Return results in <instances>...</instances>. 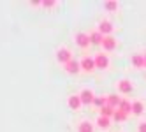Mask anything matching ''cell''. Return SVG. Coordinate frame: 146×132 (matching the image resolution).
<instances>
[{
    "label": "cell",
    "instance_id": "cell-1",
    "mask_svg": "<svg viewBox=\"0 0 146 132\" xmlns=\"http://www.w3.org/2000/svg\"><path fill=\"white\" fill-rule=\"evenodd\" d=\"M56 60H58V64H69L70 60H72V53H70V49L69 48H60L58 51H56Z\"/></svg>",
    "mask_w": 146,
    "mask_h": 132
},
{
    "label": "cell",
    "instance_id": "cell-2",
    "mask_svg": "<svg viewBox=\"0 0 146 132\" xmlns=\"http://www.w3.org/2000/svg\"><path fill=\"white\" fill-rule=\"evenodd\" d=\"M79 99H81V104H93V100H95V94H93V90L90 88H83L81 94H79Z\"/></svg>",
    "mask_w": 146,
    "mask_h": 132
},
{
    "label": "cell",
    "instance_id": "cell-3",
    "mask_svg": "<svg viewBox=\"0 0 146 132\" xmlns=\"http://www.w3.org/2000/svg\"><path fill=\"white\" fill-rule=\"evenodd\" d=\"M95 69H100V70H104V69H108L109 67V58H108V55H102V53H99V55H95Z\"/></svg>",
    "mask_w": 146,
    "mask_h": 132
},
{
    "label": "cell",
    "instance_id": "cell-4",
    "mask_svg": "<svg viewBox=\"0 0 146 132\" xmlns=\"http://www.w3.org/2000/svg\"><path fill=\"white\" fill-rule=\"evenodd\" d=\"M113 23L111 21H108V19H102V21L99 23V32L104 35V37H108V35H111L113 34Z\"/></svg>",
    "mask_w": 146,
    "mask_h": 132
},
{
    "label": "cell",
    "instance_id": "cell-5",
    "mask_svg": "<svg viewBox=\"0 0 146 132\" xmlns=\"http://www.w3.org/2000/svg\"><path fill=\"white\" fill-rule=\"evenodd\" d=\"M79 65H81V70H85V72H92V70L95 69V60L90 58V56H85L79 62Z\"/></svg>",
    "mask_w": 146,
    "mask_h": 132
},
{
    "label": "cell",
    "instance_id": "cell-6",
    "mask_svg": "<svg viewBox=\"0 0 146 132\" xmlns=\"http://www.w3.org/2000/svg\"><path fill=\"white\" fill-rule=\"evenodd\" d=\"M76 44H78L79 48H88V46L92 44V42H90V35L85 34V32L76 34Z\"/></svg>",
    "mask_w": 146,
    "mask_h": 132
},
{
    "label": "cell",
    "instance_id": "cell-7",
    "mask_svg": "<svg viewBox=\"0 0 146 132\" xmlns=\"http://www.w3.org/2000/svg\"><path fill=\"white\" fill-rule=\"evenodd\" d=\"M102 48L106 49V51H113V49H116V39H114L113 35L104 37V40H102Z\"/></svg>",
    "mask_w": 146,
    "mask_h": 132
},
{
    "label": "cell",
    "instance_id": "cell-8",
    "mask_svg": "<svg viewBox=\"0 0 146 132\" xmlns=\"http://www.w3.org/2000/svg\"><path fill=\"white\" fill-rule=\"evenodd\" d=\"M118 90H120L121 94H130L132 90H134L132 81H129V79H121V81H118Z\"/></svg>",
    "mask_w": 146,
    "mask_h": 132
},
{
    "label": "cell",
    "instance_id": "cell-9",
    "mask_svg": "<svg viewBox=\"0 0 146 132\" xmlns=\"http://www.w3.org/2000/svg\"><path fill=\"white\" fill-rule=\"evenodd\" d=\"M64 67H65V70H67L69 74H78L79 70H81V65H79V62H76L74 58H72L69 64H65Z\"/></svg>",
    "mask_w": 146,
    "mask_h": 132
},
{
    "label": "cell",
    "instance_id": "cell-10",
    "mask_svg": "<svg viewBox=\"0 0 146 132\" xmlns=\"http://www.w3.org/2000/svg\"><path fill=\"white\" fill-rule=\"evenodd\" d=\"M67 104H69V107L70 109H74V111H78L83 104H81V99H79V94L78 95H70L69 97V100H67Z\"/></svg>",
    "mask_w": 146,
    "mask_h": 132
},
{
    "label": "cell",
    "instance_id": "cell-11",
    "mask_svg": "<svg viewBox=\"0 0 146 132\" xmlns=\"http://www.w3.org/2000/svg\"><path fill=\"white\" fill-rule=\"evenodd\" d=\"M116 109L129 116V115H130V111H132V102H130V100H127V99H121V102H120V106H118Z\"/></svg>",
    "mask_w": 146,
    "mask_h": 132
},
{
    "label": "cell",
    "instance_id": "cell-12",
    "mask_svg": "<svg viewBox=\"0 0 146 132\" xmlns=\"http://www.w3.org/2000/svg\"><path fill=\"white\" fill-rule=\"evenodd\" d=\"M130 62H132V65H134L135 69H143V67H144V55H139V53L132 55Z\"/></svg>",
    "mask_w": 146,
    "mask_h": 132
},
{
    "label": "cell",
    "instance_id": "cell-13",
    "mask_svg": "<svg viewBox=\"0 0 146 132\" xmlns=\"http://www.w3.org/2000/svg\"><path fill=\"white\" fill-rule=\"evenodd\" d=\"M106 99H108V106H111V107H114V109H116V107L120 106V102H121V99H120L116 94H109V95H106Z\"/></svg>",
    "mask_w": 146,
    "mask_h": 132
},
{
    "label": "cell",
    "instance_id": "cell-14",
    "mask_svg": "<svg viewBox=\"0 0 146 132\" xmlns=\"http://www.w3.org/2000/svg\"><path fill=\"white\" fill-rule=\"evenodd\" d=\"M102 40H104V35L99 32V30H95V32L90 34V42L92 44H102Z\"/></svg>",
    "mask_w": 146,
    "mask_h": 132
},
{
    "label": "cell",
    "instance_id": "cell-15",
    "mask_svg": "<svg viewBox=\"0 0 146 132\" xmlns=\"http://www.w3.org/2000/svg\"><path fill=\"white\" fill-rule=\"evenodd\" d=\"M143 111H144V104L141 100H134L132 102V113L139 116V115H143Z\"/></svg>",
    "mask_w": 146,
    "mask_h": 132
},
{
    "label": "cell",
    "instance_id": "cell-16",
    "mask_svg": "<svg viewBox=\"0 0 146 132\" xmlns=\"http://www.w3.org/2000/svg\"><path fill=\"white\" fill-rule=\"evenodd\" d=\"M97 125H99L100 129H104V130H106V129H109V127H111V118L99 116V118H97Z\"/></svg>",
    "mask_w": 146,
    "mask_h": 132
},
{
    "label": "cell",
    "instance_id": "cell-17",
    "mask_svg": "<svg viewBox=\"0 0 146 132\" xmlns=\"http://www.w3.org/2000/svg\"><path fill=\"white\" fill-rule=\"evenodd\" d=\"M114 111H116V109H114V107H111V106H104L102 109H100V116H106V118H113V115H114Z\"/></svg>",
    "mask_w": 146,
    "mask_h": 132
},
{
    "label": "cell",
    "instance_id": "cell-18",
    "mask_svg": "<svg viewBox=\"0 0 146 132\" xmlns=\"http://www.w3.org/2000/svg\"><path fill=\"white\" fill-rule=\"evenodd\" d=\"M78 132H93V125L90 121H81L78 127Z\"/></svg>",
    "mask_w": 146,
    "mask_h": 132
},
{
    "label": "cell",
    "instance_id": "cell-19",
    "mask_svg": "<svg viewBox=\"0 0 146 132\" xmlns=\"http://www.w3.org/2000/svg\"><path fill=\"white\" fill-rule=\"evenodd\" d=\"M93 104H95L99 109H102L104 106L108 104V99H106V97H95V100H93Z\"/></svg>",
    "mask_w": 146,
    "mask_h": 132
},
{
    "label": "cell",
    "instance_id": "cell-20",
    "mask_svg": "<svg viewBox=\"0 0 146 132\" xmlns=\"http://www.w3.org/2000/svg\"><path fill=\"white\" fill-rule=\"evenodd\" d=\"M113 120H116V121H125V120H127V115L116 109V111H114V115H113Z\"/></svg>",
    "mask_w": 146,
    "mask_h": 132
},
{
    "label": "cell",
    "instance_id": "cell-21",
    "mask_svg": "<svg viewBox=\"0 0 146 132\" xmlns=\"http://www.w3.org/2000/svg\"><path fill=\"white\" fill-rule=\"evenodd\" d=\"M118 2H106V4H104V9H106V11H116V9H118Z\"/></svg>",
    "mask_w": 146,
    "mask_h": 132
},
{
    "label": "cell",
    "instance_id": "cell-22",
    "mask_svg": "<svg viewBox=\"0 0 146 132\" xmlns=\"http://www.w3.org/2000/svg\"><path fill=\"white\" fill-rule=\"evenodd\" d=\"M137 132H146V121H141L137 125Z\"/></svg>",
    "mask_w": 146,
    "mask_h": 132
},
{
    "label": "cell",
    "instance_id": "cell-23",
    "mask_svg": "<svg viewBox=\"0 0 146 132\" xmlns=\"http://www.w3.org/2000/svg\"><path fill=\"white\" fill-rule=\"evenodd\" d=\"M40 5H42V7H55V5H56V2H51V0H48V2H42Z\"/></svg>",
    "mask_w": 146,
    "mask_h": 132
},
{
    "label": "cell",
    "instance_id": "cell-24",
    "mask_svg": "<svg viewBox=\"0 0 146 132\" xmlns=\"http://www.w3.org/2000/svg\"><path fill=\"white\" fill-rule=\"evenodd\" d=\"M144 69H146V55H144Z\"/></svg>",
    "mask_w": 146,
    "mask_h": 132
}]
</instances>
